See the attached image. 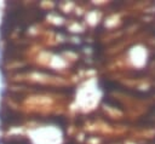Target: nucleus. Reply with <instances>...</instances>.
I'll return each instance as SVG.
<instances>
[{
    "label": "nucleus",
    "instance_id": "1",
    "mask_svg": "<svg viewBox=\"0 0 155 144\" xmlns=\"http://www.w3.org/2000/svg\"><path fill=\"white\" fill-rule=\"evenodd\" d=\"M0 120L4 125H16L21 121V115L13 110H10V109H1V113H0Z\"/></svg>",
    "mask_w": 155,
    "mask_h": 144
}]
</instances>
